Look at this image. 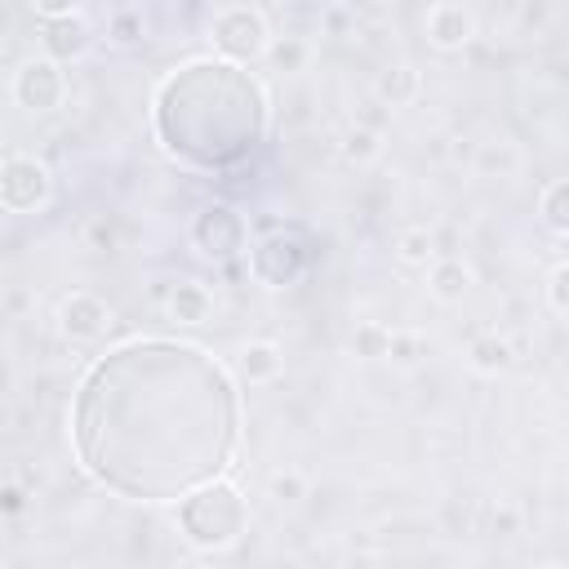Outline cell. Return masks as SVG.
<instances>
[{"instance_id":"cell-1","label":"cell","mask_w":569,"mask_h":569,"mask_svg":"<svg viewBox=\"0 0 569 569\" xmlns=\"http://www.w3.org/2000/svg\"><path fill=\"white\" fill-rule=\"evenodd\" d=\"M71 440L102 489L129 502H182L231 467L240 391L209 351L133 338L80 378Z\"/></svg>"},{"instance_id":"cell-2","label":"cell","mask_w":569,"mask_h":569,"mask_svg":"<svg viewBox=\"0 0 569 569\" xmlns=\"http://www.w3.org/2000/svg\"><path fill=\"white\" fill-rule=\"evenodd\" d=\"M267 133L262 84L227 58L178 67L156 93V138L196 169H231Z\"/></svg>"},{"instance_id":"cell-3","label":"cell","mask_w":569,"mask_h":569,"mask_svg":"<svg viewBox=\"0 0 569 569\" xmlns=\"http://www.w3.org/2000/svg\"><path fill=\"white\" fill-rule=\"evenodd\" d=\"M244 525H249V502L231 480H213L178 502V529L200 551L231 547L244 533Z\"/></svg>"},{"instance_id":"cell-4","label":"cell","mask_w":569,"mask_h":569,"mask_svg":"<svg viewBox=\"0 0 569 569\" xmlns=\"http://www.w3.org/2000/svg\"><path fill=\"white\" fill-rule=\"evenodd\" d=\"M209 36H213V49L227 58V62H253L271 49V27H267V13L253 9V4H227L209 18Z\"/></svg>"},{"instance_id":"cell-5","label":"cell","mask_w":569,"mask_h":569,"mask_svg":"<svg viewBox=\"0 0 569 569\" xmlns=\"http://www.w3.org/2000/svg\"><path fill=\"white\" fill-rule=\"evenodd\" d=\"M53 196V173L36 156H9L0 164V200L9 213H36Z\"/></svg>"},{"instance_id":"cell-6","label":"cell","mask_w":569,"mask_h":569,"mask_svg":"<svg viewBox=\"0 0 569 569\" xmlns=\"http://www.w3.org/2000/svg\"><path fill=\"white\" fill-rule=\"evenodd\" d=\"M191 240H196V249H200L204 258L231 262V258L244 253L249 227H244V218H240L231 204H204V209L196 213V222H191Z\"/></svg>"},{"instance_id":"cell-7","label":"cell","mask_w":569,"mask_h":569,"mask_svg":"<svg viewBox=\"0 0 569 569\" xmlns=\"http://www.w3.org/2000/svg\"><path fill=\"white\" fill-rule=\"evenodd\" d=\"M13 102L22 111H36V116L58 111L67 102V71H62V62H53V58H27L13 71Z\"/></svg>"},{"instance_id":"cell-8","label":"cell","mask_w":569,"mask_h":569,"mask_svg":"<svg viewBox=\"0 0 569 569\" xmlns=\"http://www.w3.org/2000/svg\"><path fill=\"white\" fill-rule=\"evenodd\" d=\"M249 271H253L258 284H267V289H284V284H293V280L307 271V249H302L298 236L276 231V236H267V240L253 244V253H249Z\"/></svg>"},{"instance_id":"cell-9","label":"cell","mask_w":569,"mask_h":569,"mask_svg":"<svg viewBox=\"0 0 569 569\" xmlns=\"http://www.w3.org/2000/svg\"><path fill=\"white\" fill-rule=\"evenodd\" d=\"M107 325H111V307L98 293H84L80 289L71 298H62V307H58V329L71 342H93V338L107 333Z\"/></svg>"},{"instance_id":"cell-10","label":"cell","mask_w":569,"mask_h":569,"mask_svg":"<svg viewBox=\"0 0 569 569\" xmlns=\"http://www.w3.org/2000/svg\"><path fill=\"white\" fill-rule=\"evenodd\" d=\"M422 31H427V40L436 44V49H445V53H453V49H462L471 36H476V13L467 9V4H431L427 9V18H422Z\"/></svg>"},{"instance_id":"cell-11","label":"cell","mask_w":569,"mask_h":569,"mask_svg":"<svg viewBox=\"0 0 569 569\" xmlns=\"http://www.w3.org/2000/svg\"><path fill=\"white\" fill-rule=\"evenodd\" d=\"M40 44H44V58L71 62V58H80V53L93 44V27H89L84 13L53 18V22H40Z\"/></svg>"},{"instance_id":"cell-12","label":"cell","mask_w":569,"mask_h":569,"mask_svg":"<svg viewBox=\"0 0 569 569\" xmlns=\"http://www.w3.org/2000/svg\"><path fill=\"white\" fill-rule=\"evenodd\" d=\"M169 316L178 325H204L213 316V293L200 280H178L169 293Z\"/></svg>"},{"instance_id":"cell-13","label":"cell","mask_w":569,"mask_h":569,"mask_svg":"<svg viewBox=\"0 0 569 569\" xmlns=\"http://www.w3.org/2000/svg\"><path fill=\"white\" fill-rule=\"evenodd\" d=\"M280 369H284V356H280V347H276V342H267V338H258V342H249V347L240 351V378H244V382H253V387L276 382V378H280Z\"/></svg>"},{"instance_id":"cell-14","label":"cell","mask_w":569,"mask_h":569,"mask_svg":"<svg viewBox=\"0 0 569 569\" xmlns=\"http://www.w3.org/2000/svg\"><path fill=\"white\" fill-rule=\"evenodd\" d=\"M471 280H476V276H471L458 258H436L431 271H427V284H431V293H436L440 302H462L467 289H471Z\"/></svg>"},{"instance_id":"cell-15","label":"cell","mask_w":569,"mask_h":569,"mask_svg":"<svg viewBox=\"0 0 569 569\" xmlns=\"http://www.w3.org/2000/svg\"><path fill=\"white\" fill-rule=\"evenodd\" d=\"M378 93H382L391 107H405V102H413V98L422 93V76H418L409 62H396V67H387V71L378 76Z\"/></svg>"},{"instance_id":"cell-16","label":"cell","mask_w":569,"mask_h":569,"mask_svg":"<svg viewBox=\"0 0 569 569\" xmlns=\"http://www.w3.org/2000/svg\"><path fill=\"white\" fill-rule=\"evenodd\" d=\"M538 213H542V222H547L556 236H569V178H556V182L542 191Z\"/></svg>"},{"instance_id":"cell-17","label":"cell","mask_w":569,"mask_h":569,"mask_svg":"<svg viewBox=\"0 0 569 569\" xmlns=\"http://www.w3.org/2000/svg\"><path fill=\"white\" fill-rule=\"evenodd\" d=\"M351 351H356L360 360H387V351H391V329L378 325V320H365V325L351 333Z\"/></svg>"},{"instance_id":"cell-18","label":"cell","mask_w":569,"mask_h":569,"mask_svg":"<svg viewBox=\"0 0 569 569\" xmlns=\"http://www.w3.org/2000/svg\"><path fill=\"white\" fill-rule=\"evenodd\" d=\"M396 253H400L409 267H431V262H436V236H431L427 227H413V231H405V236L396 240Z\"/></svg>"},{"instance_id":"cell-19","label":"cell","mask_w":569,"mask_h":569,"mask_svg":"<svg viewBox=\"0 0 569 569\" xmlns=\"http://www.w3.org/2000/svg\"><path fill=\"white\" fill-rule=\"evenodd\" d=\"M471 365H476L480 373H498V369L511 365V347H507L502 338H476V342H471Z\"/></svg>"},{"instance_id":"cell-20","label":"cell","mask_w":569,"mask_h":569,"mask_svg":"<svg viewBox=\"0 0 569 569\" xmlns=\"http://www.w3.org/2000/svg\"><path fill=\"white\" fill-rule=\"evenodd\" d=\"M378 151H382V138H378L373 129H347V138H342V156H347V160L365 164V160H373Z\"/></svg>"},{"instance_id":"cell-21","label":"cell","mask_w":569,"mask_h":569,"mask_svg":"<svg viewBox=\"0 0 569 569\" xmlns=\"http://www.w3.org/2000/svg\"><path fill=\"white\" fill-rule=\"evenodd\" d=\"M267 489H271V498H280V502H298V498H307V476H302V471H293V467L271 471Z\"/></svg>"},{"instance_id":"cell-22","label":"cell","mask_w":569,"mask_h":569,"mask_svg":"<svg viewBox=\"0 0 569 569\" xmlns=\"http://www.w3.org/2000/svg\"><path fill=\"white\" fill-rule=\"evenodd\" d=\"M107 31H111V40L129 44V40H138V36H142V13H138V9H120V13H111V18H107Z\"/></svg>"},{"instance_id":"cell-23","label":"cell","mask_w":569,"mask_h":569,"mask_svg":"<svg viewBox=\"0 0 569 569\" xmlns=\"http://www.w3.org/2000/svg\"><path fill=\"white\" fill-rule=\"evenodd\" d=\"M547 298H551V307H556L560 316H569V262H560V267L551 271V280H547Z\"/></svg>"},{"instance_id":"cell-24","label":"cell","mask_w":569,"mask_h":569,"mask_svg":"<svg viewBox=\"0 0 569 569\" xmlns=\"http://www.w3.org/2000/svg\"><path fill=\"white\" fill-rule=\"evenodd\" d=\"M422 356V338H413V333H391V351H387V360H396V365H413Z\"/></svg>"},{"instance_id":"cell-25","label":"cell","mask_w":569,"mask_h":569,"mask_svg":"<svg viewBox=\"0 0 569 569\" xmlns=\"http://www.w3.org/2000/svg\"><path fill=\"white\" fill-rule=\"evenodd\" d=\"M71 13H80L71 0H36V18H40V22H53V18H71Z\"/></svg>"},{"instance_id":"cell-26","label":"cell","mask_w":569,"mask_h":569,"mask_svg":"<svg viewBox=\"0 0 569 569\" xmlns=\"http://www.w3.org/2000/svg\"><path fill=\"white\" fill-rule=\"evenodd\" d=\"M22 507H27V498H22V489H18V485H4V511H9V516H18Z\"/></svg>"},{"instance_id":"cell-27","label":"cell","mask_w":569,"mask_h":569,"mask_svg":"<svg viewBox=\"0 0 569 569\" xmlns=\"http://www.w3.org/2000/svg\"><path fill=\"white\" fill-rule=\"evenodd\" d=\"M538 569H560V565H538Z\"/></svg>"}]
</instances>
